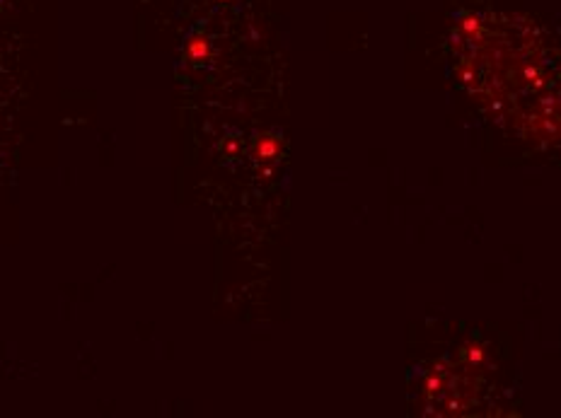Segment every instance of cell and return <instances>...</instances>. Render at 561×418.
I'll use <instances>...</instances> for the list:
<instances>
[{
	"label": "cell",
	"mask_w": 561,
	"mask_h": 418,
	"mask_svg": "<svg viewBox=\"0 0 561 418\" xmlns=\"http://www.w3.org/2000/svg\"><path fill=\"white\" fill-rule=\"evenodd\" d=\"M278 150H281V145H278V141L271 138V135H264V138L256 143V155H259L262 160H271V157H276Z\"/></svg>",
	"instance_id": "6da1fadb"
},
{
	"label": "cell",
	"mask_w": 561,
	"mask_h": 418,
	"mask_svg": "<svg viewBox=\"0 0 561 418\" xmlns=\"http://www.w3.org/2000/svg\"><path fill=\"white\" fill-rule=\"evenodd\" d=\"M438 389H440V377H436V375L426 377V392H438Z\"/></svg>",
	"instance_id": "277c9868"
},
{
	"label": "cell",
	"mask_w": 561,
	"mask_h": 418,
	"mask_svg": "<svg viewBox=\"0 0 561 418\" xmlns=\"http://www.w3.org/2000/svg\"><path fill=\"white\" fill-rule=\"evenodd\" d=\"M482 358H484L482 348H477V346H469V348H464V360H469V363H479Z\"/></svg>",
	"instance_id": "3957f363"
},
{
	"label": "cell",
	"mask_w": 561,
	"mask_h": 418,
	"mask_svg": "<svg viewBox=\"0 0 561 418\" xmlns=\"http://www.w3.org/2000/svg\"><path fill=\"white\" fill-rule=\"evenodd\" d=\"M225 150H228V153H235V150H237V141H228V143H225Z\"/></svg>",
	"instance_id": "5b68a950"
},
{
	"label": "cell",
	"mask_w": 561,
	"mask_h": 418,
	"mask_svg": "<svg viewBox=\"0 0 561 418\" xmlns=\"http://www.w3.org/2000/svg\"><path fill=\"white\" fill-rule=\"evenodd\" d=\"M187 54L189 58H194V61H198V58H203V56L208 54V44L201 39V36H196V39H191L187 46Z\"/></svg>",
	"instance_id": "7a4b0ae2"
}]
</instances>
